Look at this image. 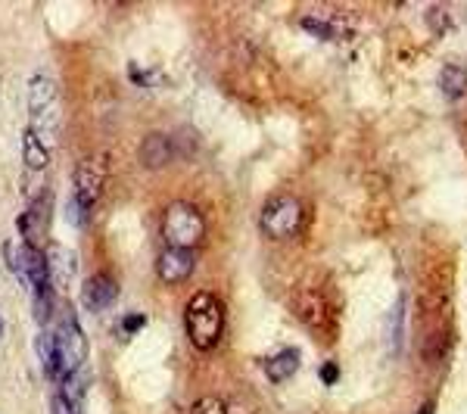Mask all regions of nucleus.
<instances>
[{
    "instance_id": "obj_21",
    "label": "nucleus",
    "mask_w": 467,
    "mask_h": 414,
    "mask_svg": "<svg viewBox=\"0 0 467 414\" xmlns=\"http://www.w3.org/2000/svg\"><path fill=\"white\" fill-rule=\"evenodd\" d=\"M337 380H340V367H337L334 361L321 365V383H327V387H330V383H337Z\"/></svg>"
},
{
    "instance_id": "obj_2",
    "label": "nucleus",
    "mask_w": 467,
    "mask_h": 414,
    "mask_svg": "<svg viewBox=\"0 0 467 414\" xmlns=\"http://www.w3.org/2000/svg\"><path fill=\"white\" fill-rule=\"evenodd\" d=\"M103 181H107V160L103 156H85V160L75 165L72 202H69V218L75 228H85L90 222V209L100 200Z\"/></svg>"
},
{
    "instance_id": "obj_8",
    "label": "nucleus",
    "mask_w": 467,
    "mask_h": 414,
    "mask_svg": "<svg viewBox=\"0 0 467 414\" xmlns=\"http://www.w3.org/2000/svg\"><path fill=\"white\" fill-rule=\"evenodd\" d=\"M156 274L162 284H184L193 274V253L187 250H162L156 259Z\"/></svg>"
},
{
    "instance_id": "obj_1",
    "label": "nucleus",
    "mask_w": 467,
    "mask_h": 414,
    "mask_svg": "<svg viewBox=\"0 0 467 414\" xmlns=\"http://www.w3.org/2000/svg\"><path fill=\"white\" fill-rule=\"evenodd\" d=\"M184 327L200 352L215 349L224 334V308L215 293H193L184 308Z\"/></svg>"
},
{
    "instance_id": "obj_11",
    "label": "nucleus",
    "mask_w": 467,
    "mask_h": 414,
    "mask_svg": "<svg viewBox=\"0 0 467 414\" xmlns=\"http://www.w3.org/2000/svg\"><path fill=\"white\" fill-rule=\"evenodd\" d=\"M47 224H50V197H47V193H41V197H35L32 206L19 215V231H22V237H26L28 243H35V240L44 234V228H47Z\"/></svg>"
},
{
    "instance_id": "obj_14",
    "label": "nucleus",
    "mask_w": 467,
    "mask_h": 414,
    "mask_svg": "<svg viewBox=\"0 0 467 414\" xmlns=\"http://www.w3.org/2000/svg\"><path fill=\"white\" fill-rule=\"evenodd\" d=\"M296 371H299V352L290 349V346L281 352H275V356L265 361V374H268V380H275V383L293 378Z\"/></svg>"
},
{
    "instance_id": "obj_3",
    "label": "nucleus",
    "mask_w": 467,
    "mask_h": 414,
    "mask_svg": "<svg viewBox=\"0 0 467 414\" xmlns=\"http://www.w3.org/2000/svg\"><path fill=\"white\" fill-rule=\"evenodd\" d=\"M202 234H206V222H202V215L191 206V202L178 200V202H171V206L165 209L162 237H165V243H169L171 250H187V253L197 250Z\"/></svg>"
},
{
    "instance_id": "obj_23",
    "label": "nucleus",
    "mask_w": 467,
    "mask_h": 414,
    "mask_svg": "<svg viewBox=\"0 0 467 414\" xmlns=\"http://www.w3.org/2000/svg\"><path fill=\"white\" fill-rule=\"evenodd\" d=\"M0 330H4V325H0Z\"/></svg>"
},
{
    "instance_id": "obj_15",
    "label": "nucleus",
    "mask_w": 467,
    "mask_h": 414,
    "mask_svg": "<svg viewBox=\"0 0 467 414\" xmlns=\"http://www.w3.org/2000/svg\"><path fill=\"white\" fill-rule=\"evenodd\" d=\"M440 88H442V94H446L449 100H458V97H464V90H467V69H464V66H455V63L442 66Z\"/></svg>"
},
{
    "instance_id": "obj_5",
    "label": "nucleus",
    "mask_w": 467,
    "mask_h": 414,
    "mask_svg": "<svg viewBox=\"0 0 467 414\" xmlns=\"http://www.w3.org/2000/svg\"><path fill=\"white\" fill-rule=\"evenodd\" d=\"M28 109L35 119V134H41V128H57L59 122V90L57 81L50 75H35L28 81Z\"/></svg>"
},
{
    "instance_id": "obj_20",
    "label": "nucleus",
    "mask_w": 467,
    "mask_h": 414,
    "mask_svg": "<svg viewBox=\"0 0 467 414\" xmlns=\"http://www.w3.org/2000/svg\"><path fill=\"white\" fill-rule=\"evenodd\" d=\"M50 411H54V414H78V405H75L69 396L57 393L54 402H50Z\"/></svg>"
},
{
    "instance_id": "obj_12",
    "label": "nucleus",
    "mask_w": 467,
    "mask_h": 414,
    "mask_svg": "<svg viewBox=\"0 0 467 414\" xmlns=\"http://www.w3.org/2000/svg\"><path fill=\"white\" fill-rule=\"evenodd\" d=\"M22 160H26V169H32V171H44L50 162V150L44 144V138L35 134V128L22 131Z\"/></svg>"
},
{
    "instance_id": "obj_17",
    "label": "nucleus",
    "mask_w": 467,
    "mask_h": 414,
    "mask_svg": "<svg viewBox=\"0 0 467 414\" xmlns=\"http://www.w3.org/2000/svg\"><path fill=\"white\" fill-rule=\"evenodd\" d=\"M296 312L303 315L308 325L318 327L324 321V315H321L324 312V299L321 296H308V293H299V296H296Z\"/></svg>"
},
{
    "instance_id": "obj_6",
    "label": "nucleus",
    "mask_w": 467,
    "mask_h": 414,
    "mask_svg": "<svg viewBox=\"0 0 467 414\" xmlns=\"http://www.w3.org/2000/svg\"><path fill=\"white\" fill-rule=\"evenodd\" d=\"M57 334V349H59V365H63V378L66 374H78L81 365L88 361V340L81 334V327L75 325L69 315H63Z\"/></svg>"
},
{
    "instance_id": "obj_22",
    "label": "nucleus",
    "mask_w": 467,
    "mask_h": 414,
    "mask_svg": "<svg viewBox=\"0 0 467 414\" xmlns=\"http://www.w3.org/2000/svg\"><path fill=\"white\" fill-rule=\"evenodd\" d=\"M420 414H433V405H427V409H420Z\"/></svg>"
},
{
    "instance_id": "obj_16",
    "label": "nucleus",
    "mask_w": 467,
    "mask_h": 414,
    "mask_svg": "<svg viewBox=\"0 0 467 414\" xmlns=\"http://www.w3.org/2000/svg\"><path fill=\"white\" fill-rule=\"evenodd\" d=\"M299 26L306 28V32H312V35H318V37H327V41H334V37H343L346 35V28H343V22H334V19H327V16H303L299 19Z\"/></svg>"
},
{
    "instance_id": "obj_13",
    "label": "nucleus",
    "mask_w": 467,
    "mask_h": 414,
    "mask_svg": "<svg viewBox=\"0 0 467 414\" xmlns=\"http://www.w3.org/2000/svg\"><path fill=\"white\" fill-rule=\"evenodd\" d=\"M37 358H41L44 371H47V378L54 380H63V365H59V349H57V334L54 330L44 327L41 334H37Z\"/></svg>"
},
{
    "instance_id": "obj_18",
    "label": "nucleus",
    "mask_w": 467,
    "mask_h": 414,
    "mask_svg": "<svg viewBox=\"0 0 467 414\" xmlns=\"http://www.w3.org/2000/svg\"><path fill=\"white\" fill-rule=\"evenodd\" d=\"M191 414H228V405H224L218 396H206V398H200V402L193 405Z\"/></svg>"
},
{
    "instance_id": "obj_7",
    "label": "nucleus",
    "mask_w": 467,
    "mask_h": 414,
    "mask_svg": "<svg viewBox=\"0 0 467 414\" xmlns=\"http://www.w3.org/2000/svg\"><path fill=\"white\" fill-rule=\"evenodd\" d=\"M116 299H119V284L112 281L109 274H94L85 287H81V303H85L88 312H94V315L112 308Z\"/></svg>"
},
{
    "instance_id": "obj_9",
    "label": "nucleus",
    "mask_w": 467,
    "mask_h": 414,
    "mask_svg": "<svg viewBox=\"0 0 467 414\" xmlns=\"http://www.w3.org/2000/svg\"><path fill=\"white\" fill-rule=\"evenodd\" d=\"M44 259H47V274H50V287L57 290H69L72 274H75V255L66 250L63 243H50L44 250Z\"/></svg>"
},
{
    "instance_id": "obj_4",
    "label": "nucleus",
    "mask_w": 467,
    "mask_h": 414,
    "mask_svg": "<svg viewBox=\"0 0 467 414\" xmlns=\"http://www.w3.org/2000/svg\"><path fill=\"white\" fill-rule=\"evenodd\" d=\"M262 234L268 240H290L303 228V202L296 197H275L265 202L259 215Z\"/></svg>"
},
{
    "instance_id": "obj_10",
    "label": "nucleus",
    "mask_w": 467,
    "mask_h": 414,
    "mask_svg": "<svg viewBox=\"0 0 467 414\" xmlns=\"http://www.w3.org/2000/svg\"><path fill=\"white\" fill-rule=\"evenodd\" d=\"M171 156H175V147H171V140L165 138V134H147V138L140 140L138 160L144 169L160 171L171 162Z\"/></svg>"
},
{
    "instance_id": "obj_19",
    "label": "nucleus",
    "mask_w": 467,
    "mask_h": 414,
    "mask_svg": "<svg viewBox=\"0 0 467 414\" xmlns=\"http://www.w3.org/2000/svg\"><path fill=\"white\" fill-rule=\"evenodd\" d=\"M144 327V315H128V318L119 321V336H131V334H138V330Z\"/></svg>"
}]
</instances>
